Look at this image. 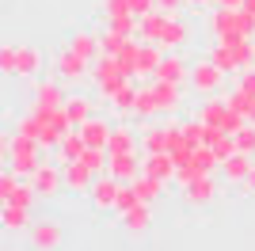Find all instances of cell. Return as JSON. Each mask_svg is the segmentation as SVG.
I'll use <instances>...</instances> for the list:
<instances>
[{
	"label": "cell",
	"instance_id": "cell-1",
	"mask_svg": "<svg viewBox=\"0 0 255 251\" xmlns=\"http://www.w3.org/2000/svg\"><path fill=\"white\" fill-rule=\"evenodd\" d=\"M38 69H42V50H34V46H27V42H15V46L8 42V46L0 50V73L34 80Z\"/></svg>",
	"mask_w": 255,
	"mask_h": 251
},
{
	"label": "cell",
	"instance_id": "cell-2",
	"mask_svg": "<svg viewBox=\"0 0 255 251\" xmlns=\"http://www.w3.org/2000/svg\"><path fill=\"white\" fill-rule=\"evenodd\" d=\"M92 80H96L99 95H103L107 103H111V99H115V92H118V88H122L126 80H133V76H126V69L118 65L115 53H99L96 61H92Z\"/></svg>",
	"mask_w": 255,
	"mask_h": 251
},
{
	"label": "cell",
	"instance_id": "cell-3",
	"mask_svg": "<svg viewBox=\"0 0 255 251\" xmlns=\"http://www.w3.org/2000/svg\"><path fill=\"white\" fill-rule=\"evenodd\" d=\"M31 111L38 115V122H42V133H38L42 148H57V145H61V137L73 129L69 111H65V107H38V103H31Z\"/></svg>",
	"mask_w": 255,
	"mask_h": 251
},
{
	"label": "cell",
	"instance_id": "cell-4",
	"mask_svg": "<svg viewBox=\"0 0 255 251\" xmlns=\"http://www.w3.org/2000/svg\"><path fill=\"white\" fill-rule=\"evenodd\" d=\"M42 152H46L42 141H34V137H27V133H15V141H11V160H8V167L31 179V175H34V167L42 164Z\"/></svg>",
	"mask_w": 255,
	"mask_h": 251
},
{
	"label": "cell",
	"instance_id": "cell-5",
	"mask_svg": "<svg viewBox=\"0 0 255 251\" xmlns=\"http://www.w3.org/2000/svg\"><path fill=\"white\" fill-rule=\"evenodd\" d=\"M225 76H229V73H221V69L206 57V61H194L191 65V80H187V84H191L198 95H217V88L225 84Z\"/></svg>",
	"mask_w": 255,
	"mask_h": 251
},
{
	"label": "cell",
	"instance_id": "cell-6",
	"mask_svg": "<svg viewBox=\"0 0 255 251\" xmlns=\"http://www.w3.org/2000/svg\"><path fill=\"white\" fill-rule=\"evenodd\" d=\"M53 69H57V76H61L65 84H80L84 76H92V61H88V57H80L73 46H65V50L57 53Z\"/></svg>",
	"mask_w": 255,
	"mask_h": 251
},
{
	"label": "cell",
	"instance_id": "cell-7",
	"mask_svg": "<svg viewBox=\"0 0 255 251\" xmlns=\"http://www.w3.org/2000/svg\"><path fill=\"white\" fill-rule=\"evenodd\" d=\"M31 183H34V190H38V198H57V194L65 190V171H61V164L42 160V164L34 167Z\"/></svg>",
	"mask_w": 255,
	"mask_h": 251
},
{
	"label": "cell",
	"instance_id": "cell-8",
	"mask_svg": "<svg viewBox=\"0 0 255 251\" xmlns=\"http://www.w3.org/2000/svg\"><path fill=\"white\" fill-rule=\"evenodd\" d=\"M61 171H65V190H69V194H92L96 171H92L84 160H61Z\"/></svg>",
	"mask_w": 255,
	"mask_h": 251
},
{
	"label": "cell",
	"instance_id": "cell-9",
	"mask_svg": "<svg viewBox=\"0 0 255 251\" xmlns=\"http://www.w3.org/2000/svg\"><path fill=\"white\" fill-rule=\"evenodd\" d=\"M118 187H122V179H115L111 171H103V175H96V183H92V206L103 213V209H115L118 206Z\"/></svg>",
	"mask_w": 255,
	"mask_h": 251
},
{
	"label": "cell",
	"instance_id": "cell-10",
	"mask_svg": "<svg viewBox=\"0 0 255 251\" xmlns=\"http://www.w3.org/2000/svg\"><path fill=\"white\" fill-rule=\"evenodd\" d=\"M156 80H175V84H187V80H191V61H187V57H183L179 50L164 53V61H160V69H156Z\"/></svg>",
	"mask_w": 255,
	"mask_h": 251
},
{
	"label": "cell",
	"instance_id": "cell-11",
	"mask_svg": "<svg viewBox=\"0 0 255 251\" xmlns=\"http://www.w3.org/2000/svg\"><path fill=\"white\" fill-rule=\"evenodd\" d=\"M107 171L115 179H122V183H133V179L141 175V152H111Z\"/></svg>",
	"mask_w": 255,
	"mask_h": 251
},
{
	"label": "cell",
	"instance_id": "cell-12",
	"mask_svg": "<svg viewBox=\"0 0 255 251\" xmlns=\"http://www.w3.org/2000/svg\"><path fill=\"white\" fill-rule=\"evenodd\" d=\"M61 76L53 80V76H42V80H34V103L38 107H65V88H61Z\"/></svg>",
	"mask_w": 255,
	"mask_h": 251
},
{
	"label": "cell",
	"instance_id": "cell-13",
	"mask_svg": "<svg viewBox=\"0 0 255 251\" xmlns=\"http://www.w3.org/2000/svg\"><path fill=\"white\" fill-rule=\"evenodd\" d=\"M175 11H164V8H152L149 15H141V27H137V38L141 42H160L164 38V27Z\"/></svg>",
	"mask_w": 255,
	"mask_h": 251
},
{
	"label": "cell",
	"instance_id": "cell-14",
	"mask_svg": "<svg viewBox=\"0 0 255 251\" xmlns=\"http://www.w3.org/2000/svg\"><path fill=\"white\" fill-rule=\"evenodd\" d=\"M141 171H149V175L164 179V183H171L175 179V171H179V164H175V156L171 152H145V160H141Z\"/></svg>",
	"mask_w": 255,
	"mask_h": 251
},
{
	"label": "cell",
	"instance_id": "cell-15",
	"mask_svg": "<svg viewBox=\"0 0 255 251\" xmlns=\"http://www.w3.org/2000/svg\"><path fill=\"white\" fill-rule=\"evenodd\" d=\"M152 92H156L160 111H164V115H175V111L183 107V84H175V80H156V76H152Z\"/></svg>",
	"mask_w": 255,
	"mask_h": 251
},
{
	"label": "cell",
	"instance_id": "cell-16",
	"mask_svg": "<svg viewBox=\"0 0 255 251\" xmlns=\"http://www.w3.org/2000/svg\"><path fill=\"white\" fill-rule=\"evenodd\" d=\"M217 190H221V187H217V179H213V171H210V175H198V179H194L191 187L183 190V198L191 202V206H210V202L217 198Z\"/></svg>",
	"mask_w": 255,
	"mask_h": 251
},
{
	"label": "cell",
	"instance_id": "cell-17",
	"mask_svg": "<svg viewBox=\"0 0 255 251\" xmlns=\"http://www.w3.org/2000/svg\"><path fill=\"white\" fill-rule=\"evenodd\" d=\"M252 167H255V156H252V152H240V148H236L229 160H221V175H225V183H244Z\"/></svg>",
	"mask_w": 255,
	"mask_h": 251
},
{
	"label": "cell",
	"instance_id": "cell-18",
	"mask_svg": "<svg viewBox=\"0 0 255 251\" xmlns=\"http://www.w3.org/2000/svg\"><path fill=\"white\" fill-rule=\"evenodd\" d=\"M0 225L8 232H31V206H15V202H4V213H0Z\"/></svg>",
	"mask_w": 255,
	"mask_h": 251
},
{
	"label": "cell",
	"instance_id": "cell-19",
	"mask_svg": "<svg viewBox=\"0 0 255 251\" xmlns=\"http://www.w3.org/2000/svg\"><path fill=\"white\" fill-rule=\"evenodd\" d=\"M31 244L34 248H57V244H61V225L50 221V217L34 221L31 225Z\"/></svg>",
	"mask_w": 255,
	"mask_h": 251
},
{
	"label": "cell",
	"instance_id": "cell-20",
	"mask_svg": "<svg viewBox=\"0 0 255 251\" xmlns=\"http://www.w3.org/2000/svg\"><path fill=\"white\" fill-rule=\"evenodd\" d=\"M152 202H137V206H129L126 213H122V225H126V232H133V236H141V232H149L152 225Z\"/></svg>",
	"mask_w": 255,
	"mask_h": 251
},
{
	"label": "cell",
	"instance_id": "cell-21",
	"mask_svg": "<svg viewBox=\"0 0 255 251\" xmlns=\"http://www.w3.org/2000/svg\"><path fill=\"white\" fill-rule=\"evenodd\" d=\"M111 129H115V126L107 122V118H88V122H80V133H84V141L88 145H96V148H107L111 145Z\"/></svg>",
	"mask_w": 255,
	"mask_h": 251
},
{
	"label": "cell",
	"instance_id": "cell-22",
	"mask_svg": "<svg viewBox=\"0 0 255 251\" xmlns=\"http://www.w3.org/2000/svg\"><path fill=\"white\" fill-rule=\"evenodd\" d=\"M171 126H145L141 129V152H168Z\"/></svg>",
	"mask_w": 255,
	"mask_h": 251
},
{
	"label": "cell",
	"instance_id": "cell-23",
	"mask_svg": "<svg viewBox=\"0 0 255 251\" xmlns=\"http://www.w3.org/2000/svg\"><path fill=\"white\" fill-rule=\"evenodd\" d=\"M187 38H191V27H187V23H183L179 15H171V19H168V27H164V38H160L156 46H160L164 53H171V50H179V46H183Z\"/></svg>",
	"mask_w": 255,
	"mask_h": 251
},
{
	"label": "cell",
	"instance_id": "cell-24",
	"mask_svg": "<svg viewBox=\"0 0 255 251\" xmlns=\"http://www.w3.org/2000/svg\"><path fill=\"white\" fill-rule=\"evenodd\" d=\"M210 61L221 69V73H240V57H236V50L229 46V42H221V38H213V46H210Z\"/></svg>",
	"mask_w": 255,
	"mask_h": 251
},
{
	"label": "cell",
	"instance_id": "cell-25",
	"mask_svg": "<svg viewBox=\"0 0 255 251\" xmlns=\"http://www.w3.org/2000/svg\"><path fill=\"white\" fill-rule=\"evenodd\" d=\"M69 46H73L80 57H88V61H96L99 53H103V38H99V34H92V31H73Z\"/></svg>",
	"mask_w": 255,
	"mask_h": 251
},
{
	"label": "cell",
	"instance_id": "cell-26",
	"mask_svg": "<svg viewBox=\"0 0 255 251\" xmlns=\"http://www.w3.org/2000/svg\"><path fill=\"white\" fill-rule=\"evenodd\" d=\"M107 152H141V137H133L129 126H115L111 129V145Z\"/></svg>",
	"mask_w": 255,
	"mask_h": 251
},
{
	"label": "cell",
	"instance_id": "cell-27",
	"mask_svg": "<svg viewBox=\"0 0 255 251\" xmlns=\"http://www.w3.org/2000/svg\"><path fill=\"white\" fill-rule=\"evenodd\" d=\"M115 57H118V65L126 69V76H133V80L141 76V42L126 38V46H122V50H118Z\"/></svg>",
	"mask_w": 255,
	"mask_h": 251
},
{
	"label": "cell",
	"instance_id": "cell-28",
	"mask_svg": "<svg viewBox=\"0 0 255 251\" xmlns=\"http://www.w3.org/2000/svg\"><path fill=\"white\" fill-rule=\"evenodd\" d=\"M84 148H88L84 133H80V126H73V129H69V133L61 137L57 152H61V160H80V156H84Z\"/></svg>",
	"mask_w": 255,
	"mask_h": 251
},
{
	"label": "cell",
	"instance_id": "cell-29",
	"mask_svg": "<svg viewBox=\"0 0 255 251\" xmlns=\"http://www.w3.org/2000/svg\"><path fill=\"white\" fill-rule=\"evenodd\" d=\"M133 115H137V118H156V115H164V111H160L156 92H152V84L137 88V103H133Z\"/></svg>",
	"mask_w": 255,
	"mask_h": 251
},
{
	"label": "cell",
	"instance_id": "cell-30",
	"mask_svg": "<svg viewBox=\"0 0 255 251\" xmlns=\"http://www.w3.org/2000/svg\"><path fill=\"white\" fill-rule=\"evenodd\" d=\"M133 187H137V194H141V202H156V198H164V179H156V175H149V171H141L137 179H133Z\"/></svg>",
	"mask_w": 255,
	"mask_h": 251
},
{
	"label": "cell",
	"instance_id": "cell-31",
	"mask_svg": "<svg viewBox=\"0 0 255 251\" xmlns=\"http://www.w3.org/2000/svg\"><path fill=\"white\" fill-rule=\"evenodd\" d=\"M133 103H137V84L126 80L122 88L115 92V99H111V107H115L118 115H133Z\"/></svg>",
	"mask_w": 255,
	"mask_h": 251
},
{
	"label": "cell",
	"instance_id": "cell-32",
	"mask_svg": "<svg viewBox=\"0 0 255 251\" xmlns=\"http://www.w3.org/2000/svg\"><path fill=\"white\" fill-rule=\"evenodd\" d=\"M160 61H164V50L156 42H141V76H156Z\"/></svg>",
	"mask_w": 255,
	"mask_h": 251
},
{
	"label": "cell",
	"instance_id": "cell-33",
	"mask_svg": "<svg viewBox=\"0 0 255 251\" xmlns=\"http://www.w3.org/2000/svg\"><path fill=\"white\" fill-rule=\"evenodd\" d=\"M92 99H88V95H69V99H65V111H69V118H73V126H80V122H88V118H92Z\"/></svg>",
	"mask_w": 255,
	"mask_h": 251
},
{
	"label": "cell",
	"instance_id": "cell-34",
	"mask_svg": "<svg viewBox=\"0 0 255 251\" xmlns=\"http://www.w3.org/2000/svg\"><path fill=\"white\" fill-rule=\"evenodd\" d=\"M107 27H111V31H118V34H126V38H133V34H137V27H141V19L133 15V11H126V15H111V19H107Z\"/></svg>",
	"mask_w": 255,
	"mask_h": 251
},
{
	"label": "cell",
	"instance_id": "cell-35",
	"mask_svg": "<svg viewBox=\"0 0 255 251\" xmlns=\"http://www.w3.org/2000/svg\"><path fill=\"white\" fill-rule=\"evenodd\" d=\"M225 99H229V107H233L236 115H244V118L252 115V103H255V95H252V92H244V88H233Z\"/></svg>",
	"mask_w": 255,
	"mask_h": 251
},
{
	"label": "cell",
	"instance_id": "cell-36",
	"mask_svg": "<svg viewBox=\"0 0 255 251\" xmlns=\"http://www.w3.org/2000/svg\"><path fill=\"white\" fill-rule=\"evenodd\" d=\"M236 148L255 156V122H244L240 129H236Z\"/></svg>",
	"mask_w": 255,
	"mask_h": 251
},
{
	"label": "cell",
	"instance_id": "cell-37",
	"mask_svg": "<svg viewBox=\"0 0 255 251\" xmlns=\"http://www.w3.org/2000/svg\"><path fill=\"white\" fill-rule=\"evenodd\" d=\"M141 202V194H137V187H133V183H122V187H118V213H126L129 206H137Z\"/></svg>",
	"mask_w": 255,
	"mask_h": 251
},
{
	"label": "cell",
	"instance_id": "cell-38",
	"mask_svg": "<svg viewBox=\"0 0 255 251\" xmlns=\"http://www.w3.org/2000/svg\"><path fill=\"white\" fill-rule=\"evenodd\" d=\"M103 53H118L122 46H126V34H118V31H111V27H103Z\"/></svg>",
	"mask_w": 255,
	"mask_h": 251
},
{
	"label": "cell",
	"instance_id": "cell-39",
	"mask_svg": "<svg viewBox=\"0 0 255 251\" xmlns=\"http://www.w3.org/2000/svg\"><path fill=\"white\" fill-rule=\"evenodd\" d=\"M198 175H206V171H198L194 164H179V171H175V183H179V187L187 190V187H191V183H194Z\"/></svg>",
	"mask_w": 255,
	"mask_h": 251
},
{
	"label": "cell",
	"instance_id": "cell-40",
	"mask_svg": "<svg viewBox=\"0 0 255 251\" xmlns=\"http://www.w3.org/2000/svg\"><path fill=\"white\" fill-rule=\"evenodd\" d=\"M99 8H103V19H111V15H126V11H129V0H103Z\"/></svg>",
	"mask_w": 255,
	"mask_h": 251
},
{
	"label": "cell",
	"instance_id": "cell-41",
	"mask_svg": "<svg viewBox=\"0 0 255 251\" xmlns=\"http://www.w3.org/2000/svg\"><path fill=\"white\" fill-rule=\"evenodd\" d=\"M236 88H244V92L255 95V65H248V69H240V73H236Z\"/></svg>",
	"mask_w": 255,
	"mask_h": 251
},
{
	"label": "cell",
	"instance_id": "cell-42",
	"mask_svg": "<svg viewBox=\"0 0 255 251\" xmlns=\"http://www.w3.org/2000/svg\"><path fill=\"white\" fill-rule=\"evenodd\" d=\"M152 8H156V0H129V11H133L137 19H141V15H149Z\"/></svg>",
	"mask_w": 255,
	"mask_h": 251
},
{
	"label": "cell",
	"instance_id": "cell-43",
	"mask_svg": "<svg viewBox=\"0 0 255 251\" xmlns=\"http://www.w3.org/2000/svg\"><path fill=\"white\" fill-rule=\"evenodd\" d=\"M179 4H187V0H156V8L164 11H179Z\"/></svg>",
	"mask_w": 255,
	"mask_h": 251
},
{
	"label": "cell",
	"instance_id": "cell-44",
	"mask_svg": "<svg viewBox=\"0 0 255 251\" xmlns=\"http://www.w3.org/2000/svg\"><path fill=\"white\" fill-rule=\"evenodd\" d=\"M240 187H244L248 194H255V167H252V171H248V179H244V183H240Z\"/></svg>",
	"mask_w": 255,
	"mask_h": 251
},
{
	"label": "cell",
	"instance_id": "cell-45",
	"mask_svg": "<svg viewBox=\"0 0 255 251\" xmlns=\"http://www.w3.org/2000/svg\"><path fill=\"white\" fill-rule=\"evenodd\" d=\"M244 0H213V8H240Z\"/></svg>",
	"mask_w": 255,
	"mask_h": 251
},
{
	"label": "cell",
	"instance_id": "cell-46",
	"mask_svg": "<svg viewBox=\"0 0 255 251\" xmlns=\"http://www.w3.org/2000/svg\"><path fill=\"white\" fill-rule=\"evenodd\" d=\"M240 11H244V15H252V19H255V0H244V4H240Z\"/></svg>",
	"mask_w": 255,
	"mask_h": 251
},
{
	"label": "cell",
	"instance_id": "cell-47",
	"mask_svg": "<svg viewBox=\"0 0 255 251\" xmlns=\"http://www.w3.org/2000/svg\"><path fill=\"white\" fill-rule=\"evenodd\" d=\"M187 4H194V8H210L213 0H187Z\"/></svg>",
	"mask_w": 255,
	"mask_h": 251
},
{
	"label": "cell",
	"instance_id": "cell-48",
	"mask_svg": "<svg viewBox=\"0 0 255 251\" xmlns=\"http://www.w3.org/2000/svg\"><path fill=\"white\" fill-rule=\"evenodd\" d=\"M248 122H255V103H252V115H248Z\"/></svg>",
	"mask_w": 255,
	"mask_h": 251
}]
</instances>
